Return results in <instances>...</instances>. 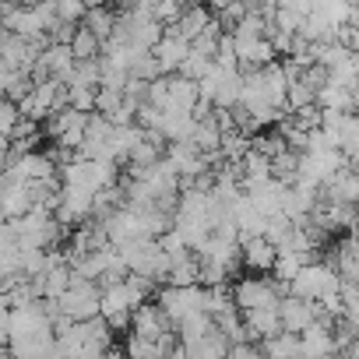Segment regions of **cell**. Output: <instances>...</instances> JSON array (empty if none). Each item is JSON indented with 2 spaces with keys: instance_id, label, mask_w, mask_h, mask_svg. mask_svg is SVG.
Segmentation results:
<instances>
[{
  "instance_id": "1",
  "label": "cell",
  "mask_w": 359,
  "mask_h": 359,
  "mask_svg": "<svg viewBox=\"0 0 359 359\" xmlns=\"http://www.w3.org/2000/svg\"><path fill=\"white\" fill-rule=\"evenodd\" d=\"M341 289V275L327 264V261H317V264H306L292 285H289V296L296 299H306V303H320L324 296H334Z\"/></svg>"
},
{
  "instance_id": "2",
  "label": "cell",
  "mask_w": 359,
  "mask_h": 359,
  "mask_svg": "<svg viewBox=\"0 0 359 359\" xmlns=\"http://www.w3.org/2000/svg\"><path fill=\"white\" fill-rule=\"evenodd\" d=\"M60 176H64V187H74V191H85V194H99V191L116 184V165L71 158L67 165H60Z\"/></svg>"
},
{
  "instance_id": "3",
  "label": "cell",
  "mask_w": 359,
  "mask_h": 359,
  "mask_svg": "<svg viewBox=\"0 0 359 359\" xmlns=\"http://www.w3.org/2000/svg\"><path fill=\"white\" fill-rule=\"evenodd\" d=\"M285 296H289V285H282V282H275V278H261V275L236 278V285H233L236 310H261V306H278Z\"/></svg>"
},
{
  "instance_id": "4",
  "label": "cell",
  "mask_w": 359,
  "mask_h": 359,
  "mask_svg": "<svg viewBox=\"0 0 359 359\" xmlns=\"http://www.w3.org/2000/svg\"><path fill=\"white\" fill-rule=\"evenodd\" d=\"M155 303H158V310L165 313V320H169L172 327H180L187 317L205 313V285H191V289L165 285V289H158Z\"/></svg>"
},
{
  "instance_id": "5",
  "label": "cell",
  "mask_w": 359,
  "mask_h": 359,
  "mask_svg": "<svg viewBox=\"0 0 359 359\" xmlns=\"http://www.w3.org/2000/svg\"><path fill=\"white\" fill-rule=\"evenodd\" d=\"M99 296H102V289H99L95 282H81V278L71 275V285H67V292L57 299V310H60V317H67L71 324H81V320L99 317Z\"/></svg>"
},
{
  "instance_id": "6",
  "label": "cell",
  "mask_w": 359,
  "mask_h": 359,
  "mask_svg": "<svg viewBox=\"0 0 359 359\" xmlns=\"http://www.w3.org/2000/svg\"><path fill=\"white\" fill-rule=\"evenodd\" d=\"M151 57H155V64H158V71H162L165 78H169V74H180L184 60L191 57V43L165 29V36H162V43L151 50Z\"/></svg>"
},
{
  "instance_id": "7",
  "label": "cell",
  "mask_w": 359,
  "mask_h": 359,
  "mask_svg": "<svg viewBox=\"0 0 359 359\" xmlns=\"http://www.w3.org/2000/svg\"><path fill=\"white\" fill-rule=\"evenodd\" d=\"M317 303H306V299H296V296H285L278 303V317H282V331L285 334H303L313 320H317Z\"/></svg>"
},
{
  "instance_id": "8",
  "label": "cell",
  "mask_w": 359,
  "mask_h": 359,
  "mask_svg": "<svg viewBox=\"0 0 359 359\" xmlns=\"http://www.w3.org/2000/svg\"><path fill=\"white\" fill-rule=\"evenodd\" d=\"M243 313V327L254 341H268L275 334H282V317L278 306H261V310H240Z\"/></svg>"
},
{
  "instance_id": "9",
  "label": "cell",
  "mask_w": 359,
  "mask_h": 359,
  "mask_svg": "<svg viewBox=\"0 0 359 359\" xmlns=\"http://www.w3.org/2000/svg\"><path fill=\"white\" fill-rule=\"evenodd\" d=\"M299 355L303 359H327V355H334V334H331V327L313 320L299 334Z\"/></svg>"
},
{
  "instance_id": "10",
  "label": "cell",
  "mask_w": 359,
  "mask_h": 359,
  "mask_svg": "<svg viewBox=\"0 0 359 359\" xmlns=\"http://www.w3.org/2000/svg\"><path fill=\"white\" fill-rule=\"evenodd\" d=\"M240 254H243V268H250V271H268L271 275V268H275V261H278V250L264 240V236H257V240H243L240 243Z\"/></svg>"
},
{
  "instance_id": "11",
  "label": "cell",
  "mask_w": 359,
  "mask_h": 359,
  "mask_svg": "<svg viewBox=\"0 0 359 359\" xmlns=\"http://www.w3.org/2000/svg\"><path fill=\"white\" fill-rule=\"evenodd\" d=\"M212 22H215L212 8H184V15H180V22H176V25H169V32H176L180 39L194 43V39H201V36H205V29H208Z\"/></svg>"
},
{
  "instance_id": "12",
  "label": "cell",
  "mask_w": 359,
  "mask_h": 359,
  "mask_svg": "<svg viewBox=\"0 0 359 359\" xmlns=\"http://www.w3.org/2000/svg\"><path fill=\"white\" fill-rule=\"evenodd\" d=\"M180 348H184L187 359H226V355H229V338L215 327V331H208L205 338H198V341H191V345H180Z\"/></svg>"
},
{
  "instance_id": "13",
  "label": "cell",
  "mask_w": 359,
  "mask_h": 359,
  "mask_svg": "<svg viewBox=\"0 0 359 359\" xmlns=\"http://www.w3.org/2000/svg\"><path fill=\"white\" fill-rule=\"evenodd\" d=\"M85 29H88L99 43H106V39L116 32V11H113V8H92V11L85 15Z\"/></svg>"
},
{
  "instance_id": "14",
  "label": "cell",
  "mask_w": 359,
  "mask_h": 359,
  "mask_svg": "<svg viewBox=\"0 0 359 359\" xmlns=\"http://www.w3.org/2000/svg\"><path fill=\"white\" fill-rule=\"evenodd\" d=\"M264 359H299V334H275L268 341H261Z\"/></svg>"
},
{
  "instance_id": "15",
  "label": "cell",
  "mask_w": 359,
  "mask_h": 359,
  "mask_svg": "<svg viewBox=\"0 0 359 359\" xmlns=\"http://www.w3.org/2000/svg\"><path fill=\"white\" fill-rule=\"evenodd\" d=\"M208 331H215V320L208 313H194V317H187L184 324L176 327V338H180V345H191V341L205 338Z\"/></svg>"
},
{
  "instance_id": "16",
  "label": "cell",
  "mask_w": 359,
  "mask_h": 359,
  "mask_svg": "<svg viewBox=\"0 0 359 359\" xmlns=\"http://www.w3.org/2000/svg\"><path fill=\"white\" fill-rule=\"evenodd\" d=\"M212 67H215V57H208V53H198V50H191V57L184 60V67H180V78H187V81H205L208 74H212Z\"/></svg>"
},
{
  "instance_id": "17",
  "label": "cell",
  "mask_w": 359,
  "mask_h": 359,
  "mask_svg": "<svg viewBox=\"0 0 359 359\" xmlns=\"http://www.w3.org/2000/svg\"><path fill=\"white\" fill-rule=\"evenodd\" d=\"M71 53H74V60H99L102 43H99L85 25H78V32H74V39H71Z\"/></svg>"
},
{
  "instance_id": "18",
  "label": "cell",
  "mask_w": 359,
  "mask_h": 359,
  "mask_svg": "<svg viewBox=\"0 0 359 359\" xmlns=\"http://www.w3.org/2000/svg\"><path fill=\"white\" fill-rule=\"evenodd\" d=\"M296 176H299V155L296 151H285L271 162V180H278V184L292 187L296 184Z\"/></svg>"
},
{
  "instance_id": "19",
  "label": "cell",
  "mask_w": 359,
  "mask_h": 359,
  "mask_svg": "<svg viewBox=\"0 0 359 359\" xmlns=\"http://www.w3.org/2000/svg\"><path fill=\"white\" fill-rule=\"evenodd\" d=\"M18 120H22V113H18V106L15 102H0V137H8L11 141V134H15V127H18Z\"/></svg>"
},
{
  "instance_id": "20",
  "label": "cell",
  "mask_w": 359,
  "mask_h": 359,
  "mask_svg": "<svg viewBox=\"0 0 359 359\" xmlns=\"http://www.w3.org/2000/svg\"><path fill=\"white\" fill-rule=\"evenodd\" d=\"M85 15H88V8L78 4V0H64V4H57V22H64V25H74Z\"/></svg>"
},
{
  "instance_id": "21",
  "label": "cell",
  "mask_w": 359,
  "mask_h": 359,
  "mask_svg": "<svg viewBox=\"0 0 359 359\" xmlns=\"http://www.w3.org/2000/svg\"><path fill=\"white\" fill-rule=\"evenodd\" d=\"M226 359H264V352H261V341H236L229 345Z\"/></svg>"
},
{
  "instance_id": "22",
  "label": "cell",
  "mask_w": 359,
  "mask_h": 359,
  "mask_svg": "<svg viewBox=\"0 0 359 359\" xmlns=\"http://www.w3.org/2000/svg\"><path fill=\"white\" fill-rule=\"evenodd\" d=\"M345 359H359V338L348 345V352H345Z\"/></svg>"
},
{
  "instance_id": "23",
  "label": "cell",
  "mask_w": 359,
  "mask_h": 359,
  "mask_svg": "<svg viewBox=\"0 0 359 359\" xmlns=\"http://www.w3.org/2000/svg\"><path fill=\"white\" fill-rule=\"evenodd\" d=\"M355 222H359V205H355Z\"/></svg>"
},
{
  "instance_id": "24",
  "label": "cell",
  "mask_w": 359,
  "mask_h": 359,
  "mask_svg": "<svg viewBox=\"0 0 359 359\" xmlns=\"http://www.w3.org/2000/svg\"><path fill=\"white\" fill-rule=\"evenodd\" d=\"M327 359H345V355H327Z\"/></svg>"
}]
</instances>
